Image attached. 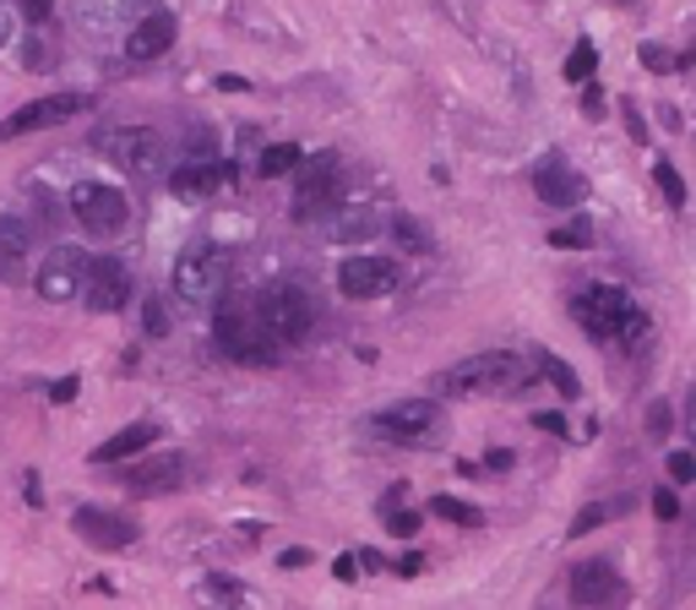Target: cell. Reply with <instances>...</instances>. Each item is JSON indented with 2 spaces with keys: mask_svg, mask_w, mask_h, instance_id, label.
Wrapping results in <instances>:
<instances>
[{
  "mask_svg": "<svg viewBox=\"0 0 696 610\" xmlns=\"http://www.w3.org/2000/svg\"><path fill=\"white\" fill-rule=\"evenodd\" d=\"M76 300H87V311H98V317L126 311L131 306V268L121 262V257H87Z\"/></svg>",
  "mask_w": 696,
  "mask_h": 610,
  "instance_id": "obj_9",
  "label": "cell"
},
{
  "mask_svg": "<svg viewBox=\"0 0 696 610\" xmlns=\"http://www.w3.org/2000/svg\"><path fill=\"white\" fill-rule=\"evenodd\" d=\"M343 203V175H337V153H316L311 164H294V218L311 224L321 213Z\"/></svg>",
  "mask_w": 696,
  "mask_h": 610,
  "instance_id": "obj_7",
  "label": "cell"
},
{
  "mask_svg": "<svg viewBox=\"0 0 696 610\" xmlns=\"http://www.w3.org/2000/svg\"><path fill=\"white\" fill-rule=\"evenodd\" d=\"M93 110V93H44L33 104H22L17 115L0 121V136H28V132H50V126H65L76 115Z\"/></svg>",
  "mask_w": 696,
  "mask_h": 610,
  "instance_id": "obj_10",
  "label": "cell"
},
{
  "mask_svg": "<svg viewBox=\"0 0 696 610\" xmlns=\"http://www.w3.org/2000/svg\"><path fill=\"white\" fill-rule=\"evenodd\" d=\"M98 153L115 158L126 175H158L164 169V136L147 132V126H121V132H104L98 136Z\"/></svg>",
  "mask_w": 696,
  "mask_h": 610,
  "instance_id": "obj_11",
  "label": "cell"
},
{
  "mask_svg": "<svg viewBox=\"0 0 696 610\" xmlns=\"http://www.w3.org/2000/svg\"><path fill=\"white\" fill-rule=\"evenodd\" d=\"M567 595L576 606H610L615 595H621V572H615V561H576L567 578Z\"/></svg>",
  "mask_w": 696,
  "mask_h": 610,
  "instance_id": "obj_18",
  "label": "cell"
},
{
  "mask_svg": "<svg viewBox=\"0 0 696 610\" xmlns=\"http://www.w3.org/2000/svg\"><path fill=\"white\" fill-rule=\"evenodd\" d=\"M571 311H576V322L599 343H621V339H642V333H647V311L636 306L626 289H615V283L582 289V294L571 300Z\"/></svg>",
  "mask_w": 696,
  "mask_h": 610,
  "instance_id": "obj_2",
  "label": "cell"
},
{
  "mask_svg": "<svg viewBox=\"0 0 696 610\" xmlns=\"http://www.w3.org/2000/svg\"><path fill=\"white\" fill-rule=\"evenodd\" d=\"M381 513H386V529H392L397 540H414V535L425 529V518H419V513H408V507H397V502H392V507H381Z\"/></svg>",
  "mask_w": 696,
  "mask_h": 610,
  "instance_id": "obj_29",
  "label": "cell"
},
{
  "mask_svg": "<svg viewBox=\"0 0 696 610\" xmlns=\"http://www.w3.org/2000/svg\"><path fill=\"white\" fill-rule=\"evenodd\" d=\"M533 425H539V431H550V436H567V420H561L555 409H544V414H533Z\"/></svg>",
  "mask_w": 696,
  "mask_h": 610,
  "instance_id": "obj_43",
  "label": "cell"
},
{
  "mask_svg": "<svg viewBox=\"0 0 696 610\" xmlns=\"http://www.w3.org/2000/svg\"><path fill=\"white\" fill-rule=\"evenodd\" d=\"M305 158V147L300 142H272V147H261V158H256V175H267V180H278V175H294V164Z\"/></svg>",
  "mask_w": 696,
  "mask_h": 610,
  "instance_id": "obj_23",
  "label": "cell"
},
{
  "mask_svg": "<svg viewBox=\"0 0 696 610\" xmlns=\"http://www.w3.org/2000/svg\"><path fill=\"white\" fill-rule=\"evenodd\" d=\"M169 283H175L180 300L207 306V300H218L224 283H229V257H224L218 246H190V251H180V262H175V272H169Z\"/></svg>",
  "mask_w": 696,
  "mask_h": 610,
  "instance_id": "obj_8",
  "label": "cell"
},
{
  "mask_svg": "<svg viewBox=\"0 0 696 610\" xmlns=\"http://www.w3.org/2000/svg\"><path fill=\"white\" fill-rule=\"evenodd\" d=\"M664 469H669V479H681V485H686V479L696 475V458L686 453V447H675V453L664 458Z\"/></svg>",
  "mask_w": 696,
  "mask_h": 610,
  "instance_id": "obj_36",
  "label": "cell"
},
{
  "mask_svg": "<svg viewBox=\"0 0 696 610\" xmlns=\"http://www.w3.org/2000/svg\"><path fill=\"white\" fill-rule=\"evenodd\" d=\"M593 66H599V50L582 39V44L567 55V66H561V71H567V82H588V76H593Z\"/></svg>",
  "mask_w": 696,
  "mask_h": 610,
  "instance_id": "obj_30",
  "label": "cell"
},
{
  "mask_svg": "<svg viewBox=\"0 0 696 610\" xmlns=\"http://www.w3.org/2000/svg\"><path fill=\"white\" fill-rule=\"evenodd\" d=\"M550 246L555 251H582V246H593V229L588 224H561V229H550Z\"/></svg>",
  "mask_w": 696,
  "mask_h": 610,
  "instance_id": "obj_32",
  "label": "cell"
},
{
  "mask_svg": "<svg viewBox=\"0 0 696 610\" xmlns=\"http://www.w3.org/2000/svg\"><path fill=\"white\" fill-rule=\"evenodd\" d=\"M71 218L93 235V240H115L131 229V203L126 192L104 186V180H76L71 186Z\"/></svg>",
  "mask_w": 696,
  "mask_h": 610,
  "instance_id": "obj_5",
  "label": "cell"
},
{
  "mask_svg": "<svg viewBox=\"0 0 696 610\" xmlns=\"http://www.w3.org/2000/svg\"><path fill=\"white\" fill-rule=\"evenodd\" d=\"M653 180H658V192H664V203L675 207V213L686 207V186H681V169H675L669 158H658V164H653Z\"/></svg>",
  "mask_w": 696,
  "mask_h": 610,
  "instance_id": "obj_27",
  "label": "cell"
},
{
  "mask_svg": "<svg viewBox=\"0 0 696 610\" xmlns=\"http://www.w3.org/2000/svg\"><path fill=\"white\" fill-rule=\"evenodd\" d=\"M11 39V17H6V6H0V44Z\"/></svg>",
  "mask_w": 696,
  "mask_h": 610,
  "instance_id": "obj_49",
  "label": "cell"
},
{
  "mask_svg": "<svg viewBox=\"0 0 696 610\" xmlns=\"http://www.w3.org/2000/svg\"><path fill=\"white\" fill-rule=\"evenodd\" d=\"M175 39H180L175 11H147V17H142V22L126 33V55H131V61H158Z\"/></svg>",
  "mask_w": 696,
  "mask_h": 610,
  "instance_id": "obj_19",
  "label": "cell"
},
{
  "mask_svg": "<svg viewBox=\"0 0 696 610\" xmlns=\"http://www.w3.org/2000/svg\"><path fill=\"white\" fill-rule=\"evenodd\" d=\"M131 496H169L186 485V458L180 453H158V458H136L126 475H121Z\"/></svg>",
  "mask_w": 696,
  "mask_h": 610,
  "instance_id": "obj_15",
  "label": "cell"
},
{
  "mask_svg": "<svg viewBox=\"0 0 696 610\" xmlns=\"http://www.w3.org/2000/svg\"><path fill=\"white\" fill-rule=\"evenodd\" d=\"M332 578H337V583H354V578H360V567H354V550L332 561Z\"/></svg>",
  "mask_w": 696,
  "mask_h": 610,
  "instance_id": "obj_45",
  "label": "cell"
},
{
  "mask_svg": "<svg viewBox=\"0 0 696 610\" xmlns=\"http://www.w3.org/2000/svg\"><path fill=\"white\" fill-rule=\"evenodd\" d=\"M430 513L446 518V524H457V529H485V513H479L474 502H463V496H436Z\"/></svg>",
  "mask_w": 696,
  "mask_h": 610,
  "instance_id": "obj_26",
  "label": "cell"
},
{
  "mask_svg": "<svg viewBox=\"0 0 696 610\" xmlns=\"http://www.w3.org/2000/svg\"><path fill=\"white\" fill-rule=\"evenodd\" d=\"M71 535L82 545H93V550H131L136 545V518L115 513V507H76Z\"/></svg>",
  "mask_w": 696,
  "mask_h": 610,
  "instance_id": "obj_12",
  "label": "cell"
},
{
  "mask_svg": "<svg viewBox=\"0 0 696 610\" xmlns=\"http://www.w3.org/2000/svg\"><path fill=\"white\" fill-rule=\"evenodd\" d=\"M186 158H218V132L212 126H196L186 136Z\"/></svg>",
  "mask_w": 696,
  "mask_h": 610,
  "instance_id": "obj_34",
  "label": "cell"
},
{
  "mask_svg": "<svg viewBox=\"0 0 696 610\" xmlns=\"http://www.w3.org/2000/svg\"><path fill=\"white\" fill-rule=\"evenodd\" d=\"M82 268H87V251H76V246H55V251L39 262V272H33L39 300H50V306L76 300V289H82Z\"/></svg>",
  "mask_w": 696,
  "mask_h": 610,
  "instance_id": "obj_13",
  "label": "cell"
},
{
  "mask_svg": "<svg viewBox=\"0 0 696 610\" xmlns=\"http://www.w3.org/2000/svg\"><path fill=\"white\" fill-rule=\"evenodd\" d=\"M218 87H224V93H251V82H246V76H235V71H224V76H218Z\"/></svg>",
  "mask_w": 696,
  "mask_h": 610,
  "instance_id": "obj_47",
  "label": "cell"
},
{
  "mask_svg": "<svg viewBox=\"0 0 696 610\" xmlns=\"http://www.w3.org/2000/svg\"><path fill=\"white\" fill-rule=\"evenodd\" d=\"M647 431H653V436H664V431H669V404L647 409Z\"/></svg>",
  "mask_w": 696,
  "mask_h": 610,
  "instance_id": "obj_46",
  "label": "cell"
},
{
  "mask_svg": "<svg viewBox=\"0 0 696 610\" xmlns=\"http://www.w3.org/2000/svg\"><path fill=\"white\" fill-rule=\"evenodd\" d=\"M201 589H207V595H212V600H246V589H240V583H235V578H224V572H212V578H207V583H201Z\"/></svg>",
  "mask_w": 696,
  "mask_h": 610,
  "instance_id": "obj_35",
  "label": "cell"
},
{
  "mask_svg": "<svg viewBox=\"0 0 696 610\" xmlns=\"http://www.w3.org/2000/svg\"><path fill=\"white\" fill-rule=\"evenodd\" d=\"M386 229H392L397 251H408V257H430V251H436V235H430V224H425V218H414V213H397Z\"/></svg>",
  "mask_w": 696,
  "mask_h": 610,
  "instance_id": "obj_22",
  "label": "cell"
},
{
  "mask_svg": "<svg viewBox=\"0 0 696 610\" xmlns=\"http://www.w3.org/2000/svg\"><path fill=\"white\" fill-rule=\"evenodd\" d=\"M392 572H397V578H419V572H425V556H419V550H408V556H403Z\"/></svg>",
  "mask_w": 696,
  "mask_h": 610,
  "instance_id": "obj_44",
  "label": "cell"
},
{
  "mask_svg": "<svg viewBox=\"0 0 696 610\" xmlns=\"http://www.w3.org/2000/svg\"><path fill=\"white\" fill-rule=\"evenodd\" d=\"M142 328H147V339H164V333H169V306H164L158 294L142 300Z\"/></svg>",
  "mask_w": 696,
  "mask_h": 610,
  "instance_id": "obj_31",
  "label": "cell"
},
{
  "mask_svg": "<svg viewBox=\"0 0 696 610\" xmlns=\"http://www.w3.org/2000/svg\"><path fill=\"white\" fill-rule=\"evenodd\" d=\"M337 289L349 300H376V294H392L397 289V262L392 257H349L337 268Z\"/></svg>",
  "mask_w": 696,
  "mask_h": 610,
  "instance_id": "obj_14",
  "label": "cell"
},
{
  "mask_svg": "<svg viewBox=\"0 0 696 610\" xmlns=\"http://www.w3.org/2000/svg\"><path fill=\"white\" fill-rule=\"evenodd\" d=\"M539 371L528 354H511V349H485V354H468L457 365H446L436 376V393L451 399H511L522 387H533Z\"/></svg>",
  "mask_w": 696,
  "mask_h": 610,
  "instance_id": "obj_1",
  "label": "cell"
},
{
  "mask_svg": "<svg viewBox=\"0 0 696 610\" xmlns=\"http://www.w3.org/2000/svg\"><path fill=\"white\" fill-rule=\"evenodd\" d=\"M371 436L397 442V447H436L446 436V414L436 399H403V404L371 414Z\"/></svg>",
  "mask_w": 696,
  "mask_h": 610,
  "instance_id": "obj_3",
  "label": "cell"
},
{
  "mask_svg": "<svg viewBox=\"0 0 696 610\" xmlns=\"http://www.w3.org/2000/svg\"><path fill=\"white\" fill-rule=\"evenodd\" d=\"M653 513H658L664 524H669V518H681V496H675V490H658V496H653Z\"/></svg>",
  "mask_w": 696,
  "mask_h": 610,
  "instance_id": "obj_41",
  "label": "cell"
},
{
  "mask_svg": "<svg viewBox=\"0 0 696 610\" xmlns=\"http://www.w3.org/2000/svg\"><path fill=\"white\" fill-rule=\"evenodd\" d=\"M632 507V496H621V502H593V507H582L576 518H571V540H582V535H593V529H604L610 518H621Z\"/></svg>",
  "mask_w": 696,
  "mask_h": 610,
  "instance_id": "obj_24",
  "label": "cell"
},
{
  "mask_svg": "<svg viewBox=\"0 0 696 610\" xmlns=\"http://www.w3.org/2000/svg\"><path fill=\"white\" fill-rule=\"evenodd\" d=\"M17 11H22L33 28H44V22H50V11H55V0H17Z\"/></svg>",
  "mask_w": 696,
  "mask_h": 610,
  "instance_id": "obj_39",
  "label": "cell"
},
{
  "mask_svg": "<svg viewBox=\"0 0 696 610\" xmlns=\"http://www.w3.org/2000/svg\"><path fill=\"white\" fill-rule=\"evenodd\" d=\"M621 115H626V126H632V142H647V121H642V110H636L632 99H621Z\"/></svg>",
  "mask_w": 696,
  "mask_h": 610,
  "instance_id": "obj_40",
  "label": "cell"
},
{
  "mask_svg": "<svg viewBox=\"0 0 696 610\" xmlns=\"http://www.w3.org/2000/svg\"><path fill=\"white\" fill-rule=\"evenodd\" d=\"M76 393H82V382H76V376H61V382H50V387H44V399H50V404H71Z\"/></svg>",
  "mask_w": 696,
  "mask_h": 610,
  "instance_id": "obj_38",
  "label": "cell"
},
{
  "mask_svg": "<svg viewBox=\"0 0 696 610\" xmlns=\"http://www.w3.org/2000/svg\"><path fill=\"white\" fill-rule=\"evenodd\" d=\"M528 360H533V371H539V376H550L567 399H576V387H582V382H576V371H571L567 360H555L550 349H528Z\"/></svg>",
  "mask_w": 696,
  "mask_h": 610,
  "instance_id": "obj_25",
  "label": "cell"
},
{
  "mask_svg": "<svg viewBox=\"0 0 696 610\" xmlns=\"http://www.w3.org/2000/svg\"><path fill=\"white\" fill-rule=\"evenodd\" d=\"M28 257H33V224L6 213L0 218V283H17L28 272Z\"/></svg>",
  "mask_w": 696,
  "mask_h": 610,
  "instance_id": "obj_20",
  "label": "cell"
},
{
  "mask_svg": "<svg viewBox=\"0 0 696 610\" xmlns=\"http://www.w3.org/2000/svg\"><path fill=\"white\" fill-rule=\"evenodd\" d=\"M533 192H539V203H550V207H576L588 197V180L571 169L561 153H550V158L533 169Z\"/></svg>",
  "mask_w": 696,
  "mask_h": 610,
  "instance_id": "obj_17",
  "label": "cell"
},
{
  "mask_svg": "<svg viewBox=\"0 0 696 610\" xmlns=\"http://www.w3.org/2000/svg\"><path fill=\"white\" fill-rule=\"evenodd\" d=\"M153 436H158V425H153V420H136L126 431H115L104 447H93V464H126V458H136V453L153 447Z\"/></svg>",
  "mask_w": 696,
  "mask_h": 610,
  "instance_id": "obj_21",
  "label": "cell"
},
{
  "mask_svg": "<svg viewBox=\"0 0 696 610\" xmlns=\"http://www.w3.org/2000/svg\"><path fill=\"white\" fill-rule=\"evenodd\" d=\"M256 317L267 322V333H272L278 343H305L311 339V328H316V294L300 289V283H278V289L261 294Z\"/></svg>",
  "mask_w": 696,
  "mask_h": 610,
  "instance_id": "obj_6",
  "label": "cell"
},
{
  "mask_svg": "<svg viewBox=\"0 0 696 610\" xmlns=\"http://www.w3.org/2000/svg\"><path fill=\"white\" fill-rule=\"evenodd\" d=\"M22 66H28V71H50V66H55V44H50L44 33H33V39H28V50H22Z\"/></svg>",
  "mask_w": 696,
  "mask_h": 610,
  "instance_id": "obj_33",
  "label": "cell"
},
{
  "mask_svg": "<svg viewBox=\"0 0 696 610\" xmlns=\"http://www.w3.org/2000/svg\"><path fill=\"white\" fill-rule=\"evenodd\" d=\"M343 224H332V240H371L381 224L371 218V213H337Z\"/></svg>",
  "mask_w": 696,
  "mask_h": 610,
  "instance_id": "obj_28",
  "label": "cell"
},
{
  "mask_svg": "<svg viewBox=\"0 0 696 610\" xmlns=\"http://www.w3.org/2000/svg\"><path fill=\"white\" fill-rule=\"evenodd\" d=\"M485 469H496V475H501V469H511V453H507V447H496V453H485Z\"/></svg>",
  "mask_w": 696,
  "mask_h": 610,
  "instance_id": "obj_48",
  "label": "cell"
},
{
  "mask_svg": "<svg viewBox=\"0 0 696 610\" xmlns=\"http://www.w3.org/2000/svg\"><path fill=\"white\" fill-rule=\"evenodd\" d=\"M229 175H235V164H224V158H180V169L169 175V192L180 203H207Z\"/></svg>",
  "mask_w": 696,
  "mask_h": 610,
  "instance_id": "obj_16",
  "label": "cell"
},
{
  "mask_svg": "<svg viewBox=\"0 0 696 610\" xmlns=\"http://www.w3.org/2000/svg\"><path fill=\"white\" fill-rule=\"evenodd\" d=\"M636 61H642L647 71H669V66H675V55H669V50H658V44H642V50H636Z\"/></svg>",
  "mask_w": 696,
  "mask_h": 610,
  "instance_id": "obj_37",
  "label": "cell"
},
{
  "mask_svg": "<svg viewBox=\"0 0 696 610\" xmlns=\"http://www.w3.org/2000/svg\"><path fill=\"white\" fill-rule=\"evenodd\" d=\"M212 339H218V349H224L229 360H240V365H272V360H278V339L267 333V322L256 317V306L218 311Z\"/></svg>",
  "mask_w": 696,
  "mask_h": 610,
  "instance_id": "obj_4",
  "label": "cell"
},
{
  "mask_svg": "<svg viewBox=\"0 0 696 610\" xmlns=\"http://www.w3.org/2000/svg\"><path fill=\"white\" fill-rule=\"evenodd\" d=\"M278 567H283V572H300V567H311V550H305V545H289V550L278 556Z\"/></svg>",
  "mask_w": 696,
  "mask_h": 610,
  "instance_id": "obj_42",
  "label": "cell"
}]
</instances>
